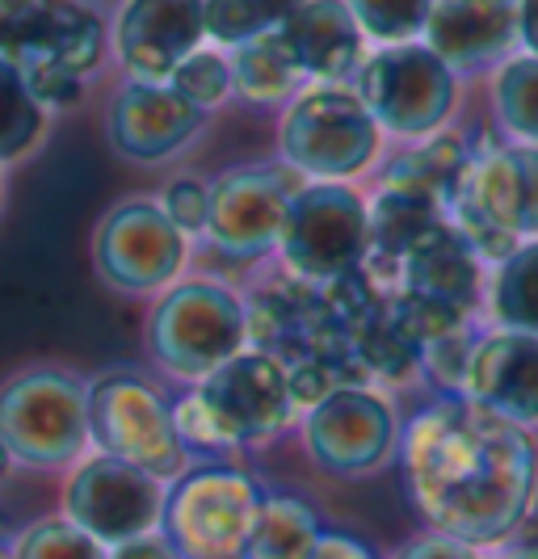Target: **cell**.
<instances>
[{"mask_svg":"<svg viewBox=\"0 0 538 559\" xmlns=\"http://www.w3.org/2000/svg\"><path fill=\"white\" fill-rule=\"evenodd\" d=\"M172 420H177V433H181V442L194 450H227L224 442V429H219V420L211 417V408L202 404L199 392H190L177 408H172Z\"/></svg>","mask_w":538,"mask_h":559,"instance_id":"d590c367","label":"cell"},{"mask_svg":"<svg viewBox=\"0 0 538 559\" xmlns=\"http://www.w3.org/2000/svg\"><path fill=\"white\" fill-rule=\"evenodd\" d=\"M467 168H471V152L458 135H433L421 147L404 152L396 165L387 168V186L392 190H408V194H421L429 202L446 206L454 202V194L463 190L467 181Z\"/></svg>","mask_w":538,"mask_h":559,"instance_id":"7402d4cb","label":"cell"},{"mask_svg":"<svg viewBox=\"0 0 538 559\" xmlns=\"http://www.w3.org/2000/svg\"><path fill=\"white\" fill-rule=\"evenodd\" d=\"M354 93L379 131L433 135L454 106V72L429 47L399 43L362 63Z\"/></svg>","mask_w":538,"mask_h":559,"instance_id":"9c48e42d","label":"cell"},{"mask_svg":"<svg viewBox=\"0 0 538 559\" xmlns=\"http://www.w3.org/2000/svg\"><path fill=\"white\" fill-rule=\"evenodd\" d=\"M497 97V114L522 143L538 147V59H513L501 68V76L492 84Z\"/></svg>","mask_w":538,"mask_h":559,"instance_id":"f546056e","label":"cell"},{"mask_svg":"<svg viewBox=\"0 0 538 559\" xmlns=\"http://www.w3.org/2000/svg\"><path fill=\"white\" fill-rule=\"evenodd\" d=\"M492 316L513 333H538V240L517 245L492 278Z\"/></svg>","mask_w":538,"mask_h":559,"instance_id":"484cf974","label":"cell"},{"mask_svg":"<svg viewBox=\"0 0 538 559\" xmlns=\"http://www.w3.org/2000/svg\"><path fill=\"white\" fill-rule=\"evenodd\" d=\"M261 504L265 488L253 476L227 463H206L172 479L160 509V534L181 559H244Z\"/></svg>","mask_w":538,"mask_h":559,"instance_id":"7a4b0ae2","label":"cell"},{"mask_svg":"<svg viewBox=\"0 0 538 559\" xmlns=\"http://www.w3.org/2000/svg\"><path fill=\"white\" fill-rule=\"evenodd\" d=\"M202 38V0H127L118 17V56L147 84L169 81L172 68L194 56Z\"/></svg>","mask_w":538,"mask_h":559,"instance_id":"e0dca14e","label":"cell"},{"mask_svg":"<svg viewBox=\"0 0 538 559\" xmlns=\"http://www.w3.org/2000/svg\"><path fill=\"white\" fill-rule=\"evenodd\" d=\"M278 249L303 282L358 274L370 257L367 202L345 186H303L286 206Z\"/></svg>","mask_w":538,"mask_h":559,"instance_id":"52a82bcc","label":"cell"},{"mask_svg":"<svg viewBox=\"0 0 538 559\" xmlns=\"http://www.w3.org/2000/svg\"><path fill=\"white\" fill-rule=\"evenodd\" d=\"M379 152V122L367 114L362 97L340 84L308 88L283 122V156L290 168L340 181L358 177Z\"/></svg>","mask_w":538,"mask_h":559,"instance_id":"ba28073f","label":"cell"},{"mask_svg":"<svg viewBox=\"0 0 538 559\" xmlns=\"http://www.w3.org/2000/svg\"><path fill=\"white\" fill-rule=\"evenodd\" d=\"M0 442L13 463L63 467L88 447V395L68 370H26L0 388Z\"/></svg>","mask_w":538,"mask_h":559,"instance_id":"5b68a950","label":"cell"},{"mask_svg":"<svg viewBox=\"0 0 538 559\" xmlns=\"http://www.w3.org/2000/svg\"><path fill=\"white\" fill-rule=\"evenodd\" d=\"M0 56L17 72L68 68L85 76L101 56V22L72 0H34L17 13H0Z\"/></svg>","mask_w":538,"mask_h":559,"instance_id":"9a60e30c","label":"cell"},{"mask_svg":"<svg viewBox=\"0 0 538 559\" xmlns=\"http://www.w3.org/2000/svg\"><path fill=\"white\" fill-rule=\"evenodd\" d=\"M169 84L186 102H194L199 110H211V106H219L231 93V68L215 51H194V56H186L172 68Z\"/></svg>","mask_w":538,"mask_h":559,"instance_id":"836d02e7","label":"cell"},{"mask_svg":"<svg viewBox=\"0 0 538 559\" xmlns=\"http://www.w3.org/2000/svg\"><path fill=\"white\" fill-rule=\"evenodd\" d=\"M278 34L286 38L290 56L299 59L303 76L340 81L362 63V26L354 22L345 0H303Z\"/></svg>","mask_w":538,"mask_h":559,"instance_id":"ffe728a7","label":"cell"},{"mask_svg":"<svg viewBox=\"0 0 538 559\" xmlns=\"http://www.w3.org/2000/svg\"><path fill=\"white\" fill-rule=\"evenodd\" d=\"M206 190H211V186H202L199 177H177L169 190H165L160 211H165L186 236H194V231L206 227Z\"/></svg>","mask_w":538,"mask_h":559,"instance_id":"8d00e7d4","label":"cell"},{"mask_svg":"<svg viewBox=\"0 0 538 559\" xmlns=\"http://www.w3.org/2000/svg\"><path fill=\"white\" fill-rule=\"evenodd\" d=\"M354 22L362 34L379 43H413L417 34H426V22L438 0H345Z\"/></svg>","mask_w":538,"mask_h":559,"instance_id":"4dcf8cb0","label":"cell"},{"mask_svg":"<svg viewBox=\"0 0 538 559\" xmlns=\"http://www.w3.org/2000/svg\"><path fill=\"white\" fill-rule=\"evenodd\" d=\"M451 227L476 257L505 261L526 236H538V147H492L471 156L467 181L446 206Z\"/></svg>","mask_w":538,"mask_h":559,"instance_id":"3957f363","label":"cell"},{"mask_svg":"<svg viewBox=\"0 0 538 559\" xmlns=\"http://www.w3.org/2000/svg\"><path fill=\"white\" fill-rule=\"evenodd\" d=\"M399 467L413 509L438 534L471 547L505 543L538 492L530 433L467 395H446L408 420Z\"/></svg>","mask_w":538,"mask_h":559,"instance_id":"6da1fadb","label":"cell"},{"mask_svg":"<svg viewBox=\"0 0 538 559\" xmlns=\"http://www.w3.org/2000/svg\"><path fill=\"white\" fill-rule=\"evenodd\" d=\"M9 472H13V454H9V447L0 442V479L9 476Z\"/></svg>","mask_w":538,"mask_h":559,"instance_id":"7bdbcfd3","label":"cell"},{"mask_svg":"<svg viewBox=\"0 0 538 559\" xmlns=\"http://www.w3.org/2000/svg\"><path fill=\"white\" fill-rule=\"evenodd\" d=\"M199 395L211 408V417L219 420L227 447L274 438L299 413L286 383V366L261 349H249V354L240 349L236 358L215 366L199 383Z\"/></svg>","mask_w":538,"mask_h":559,"instance_id":"4fadbf2b","label":"cell"},{"mask_svg":"<svg viewBox=\"0 0 538 559\" xmlns=\"http://www.w3.org/2000/svg\"><path fill=\"white\" fill-rule=\"evenodd\" d=\"M320 518L299 497H265L256 518L253 543L244 559H312L320 543Z\"/></svg>","mask_w":538,"mask_h":559,"instance_id":"d4e9b609","label":"cell"},{"mask_svg":"<svg viewBox=\"0 0 538 559\" xmlns=\"http://www.w3.org/2000/svg\"><path fill=\"white\" fill-rule=\"evenodd\" d=\"M471 349H476V336L467 333V329L438 336V341H429L426 349H421V366H417V370H426L429 383H438L442 392L463 395L467 366H471Z\"/></svg>","mask_w":538,"mask_h":559,"instance_id":"e575fe53","label":"cell"},{"mask_svg":"<svg viewBox=\"0 0 538 559\" xmlns=\"http://www.w3.org/2000/svg\"><path fill=\"white\" fill-rule=\"evenodd\" d=\"M206 110L186 102L172 84L135 81L118 93L110 110V143L118 156L160 165L199 135Z\"/></svg>","mask_w":538,"mask_h":559,"instance_id":"2e32d148","label":"cell"},{"mask_svg":"<svg viewBox=\"0 0 538 559\" xmlns=\"http://www.w3.org/2000/svg\"><path fill=\"white\" fill-rule=\"evenodd\" d=\"M399 265H404V290L413 295H429L463 311H471L480 299V257L446 219L429 227Z\"/></svg>","mask_w":538,"mask_h":559,"instance_id":"44dd1931","label":"cell"},{"mask_svg":"<svg viewBox=\"0 0 538 559\" xmlns=\"http://www.w3.org/2000/svg\"><path fill=\"white\" fill-rule=\"evenodd\" d=\"M312 559H374V556H370L362 543H354L349 534H320Z\"/></svg>","mask_w":538,"mask_h":559,"instance_id":"ab89813d","label":"cell"},{"mask_svg":"<svg viewBox=\"0 0 538 559\" xmlns=\"http://www.w3.org/2000/svg\"><path fill=\"white\" fill-rule=\"evenodd\" d=\"M106 559H181V556L172 551V543L165 534L152 531V534H140V538H127V543L110 547Z\"/></svg>","mask_w":538,"mask_h":559,"instance_id":"f35d334b","label":"cell"},{"mask_svg":"<svg viewBox=\"0 0 538 559\" xmlns=\"http://www.w3.org/2000/svg\"><path fill=\"white\" fill-rule=\"evenodd\" d=\"M387 316H392V324H396L399 333L408 336L417 349H426L429 341H438V336L467 329V311L463 308L442 304V299H429V295H413V290H404L399 299H392V304H387Z\"/></svg>","mask_w":538,"mask_h":559,"instance_id":"d6a6232c","label":"cell"},{"mask_svg":"<svg viewBox=\"0 0 538 559\" xmlns=\"http://www.w3.org/2000/svg\"><path fill=\"white\" fill-rule=\"evenodd\" d=\"M396 559H480V551L471 543H458L451 534H426V538H413L396 551Z\"/></svg>","mask_w":538,"mask_h":559,"instance_id":"74e56055","label":"cell"},{"mask_svg":"<svg viewBox=\"0 0 538 559\" xmlns=\"http://www.w3.org/2000/svg\"><path fill=\"white\" fill-rule=\"evenodd\" d=\"M497 559H538V547H510V551H501Z\"/></svg>","mask_w":538,"mask_h":559,"instance_id":"b9f144b4","label":"cell"},{"mask_svg":"<svg viewBox=\"0 0 538 559\" xmlns=\"http://www.w3.org/2000/svg\"><path fill=\"white\" fill-rule=\"evenodd\" d=\"M517 34L538 59V0H517Z\"/></svg>","mask_w":538,"mask_h":559,"instance_id":"60d3db41","label":"cell"},{"mask_svg":"<svg viewBox=\"0 0 538 559\" xmlns=\"http://www.w3.org/2000/svg\"><path fill=\"white\" fill-rule=\"evenodd\" d=\"M88 395V442L101 454L135 463L140 472L177 479L186 472V442L177 433L172 408L135 370H106L85 388Z\"/></svg>","mask_w":538,"mask_h":559,"instance_id":"277c9868","label":"cell"},{"mask_svg":"<svg viewBox=\"0 0 538 559\" xmlns=\"http://www.w3.org/2000/svg\"><path fill=\"white\" fill-rule=\"evenodd\" d=\"M227 68H231V88H240L249 102H261V106L283 102L286 93H295L303 81V68L290 56V47H286L278 29L236 43V56Z\"/></svg>","mask_w":538,"mask_h":559,"instance_id":"603a6c76","label":"cell"},{"mask_svg":"<svg viewBox=\"0 0 538 559\" xmlns=\"http://www.w3.org/2000/svg\"><path fill=\"white\" fill-rule=\"evenodd\" d=\"M303 186L295 173H283L274 165L231 168L211 190H206V240L224 257L256 261L270 249H278L283 219L290 198Z\"/></svg>","mask_w":538,"mask_h":559,"instance_id":"30bf717a","label":"cell"},{"mask_svg":"<svg viewBox=\"0 0 538 559\" xmlns=\"http://www.w3.org/2000/svg\"><path fill=\"white\" fill-rule=\"evenodd\" d=\"M349 345H354L358 362L367 366L370 379H392V383H396V379H408V374L421 366V349L392 324L387 304H383V308L374 311L367 324L354 333Z\"/></svg>","mask_w":538,"mask_h":559,"instance_id":"4316f807","label":"cell"},{"mask_svg":"<svg viewBox=\"0 0 538 559\" xmlns=\"http://www.w3.org/2000/svg\"><path fill=\"white\" fill-rule=\"evenodd\" d=\"M517 38V0H438L426 22V47L451 72H471L505 56Z\"/></svg>","mask_w":538,"mask_h":559,"instance_id":"d6986e66","label":"cell"},{"mask_svg":"<svg viewBox=\"0 0 538 559\" xmlns=\"http://www.w3.org/2000/svg\"><path fill=\"white\" fill-rule=\"evenodd\" d=\"M303 0H202L206 34L224 47L278 29Z\"/></svg>","mask_w":538,"mask_h":559,"instance_id":"83f0119b","label":"cell"},{"mask_svg":"<svg viewBox=\"0 0 538 559\" xmlns=\"http://www.w3.org/2000/svg\"><path fill=\"white\" fill-rule=\"evenodd\" d=\"M303 438L312 459L333 476H367L396 450V417L383 395L340 388L308 408Z\"/></svg>","mask_w":538,"mask_h":559,"instance_id":"5bb4252c","label":"cell"},{"mask_svg":"<svg viewBox=\"0 0 538 559\" xmlns=\"http://www.w3.org/2000/svg\"><path fill=\"white\" fill-rule=\"evenodd\" d=\"M34 0H0V13H17V9H26Z\"/></svg>","mask_w":538,"mask_h":559,"instance_id":"ee69618b","label":"cell"},{"mask_svg":"<svg viewBox=\"0 0 538 559\" xmlns=\"http://www.w3.org/2000/svg\"><path fill=\"white\" fill-rule=\"evenodd\" d=\"M165 488L160 479L140 472L135 463H122L113 454L88 459L76 476L68 479L63 513L88 531L101 547H118L127 538H140L160 526Z\"/></svg>","mask_w":538,"mask_h":559,"instance_id":"8fae6325","label":"cell"},{"mask_svg":"<svg viewBox=\"0 0 538 559\" xmlns=\"http://www.w3.org/2000/svg\"><path fill=\"white\" fill-rule=\"evenodd\" d=\"M9 551H13V547H9V531H4V526H0V559L9 556Z\"/></svg>","mask_w":538,"mask_h":559,"instance_id":"f6af8a7d","label":"cell"},{"mask_svg":"<svg viewBox=\"0 0 538 559\" xmlns=\"http://www.w3.org/2000/svg\"><path fill=\"white\" fill-rule=\"evenodd\" d=\"M93 261L118 290H160L186 265V231L156 202H122L97 227Z\"/></svg>","mask_w":538,"mask_h":559,"instance_id":"7c38bea8","label":"cell"},{"mask_svg":"<svg viewBox=\"0 0 538 559\" xmlns=\"http://www.w3.org/2000/svg\"><path fill=\"white\" fill-rule=\"evenodd\" d=\"M463 395L513 425H538V333L501 329L471 349Z\"/></svg>","mask_w":538,"mask_h":559,"instance_id":"ac0fdd59","label":"cell"},{"mask_svg":"<svg viewBox=\"0 0 538 559\" xmlns=\"http://www.w3.org/2000/svg\"><path fill=\"white\" fill-rule=\"evenodd\" d=\"M43 122H47V110L29 97L22 72L0 56V165L26 156L43 135Z\"/></svg>","mask_w":538,"mask_h":559,"instance_id":"f1b7e54d","label":"cell"},{"mask_svg":"<svg viewBox=\"0 0 538 559\" xmlns=\"http://www.w3.org/2000/svg\"><path fill=\"white\" fill-rule=\"evenodd\" d=\"M249 341L244 304L219 282H181L160 299L147 324L156 362L181 379H206Z\"/></svg>","mask_w":538,"mask_h":559,"instance_id":"8992f818","label":"cell"},{"mask_svg":"<svg viewBox=\"0 0 538 559\" xmlns=\"http://www.w3.org/2000/svg\"><path fill=\"white\" fill-rule=\"evenodd\" d=\"M370 215V252L387 257V261H404L408 249L426 236L433 224H442V206L408 190H392L383 186L379 198L367 206Z\"/></svg>","mask_w":538,"mask_h":559,"instance_id":"cb8c5ba5","label":"cell"},{"mask_svg":"<svg viewBox=\"0 0 538 559\" xmlns=\"http://www.w3.org/2000/svg\"><path fill=\"white\" fill-rule=\"evenodd\" d=\"M13 559H106V547L93 538L88 531H81L68 518H43L34 522L17 547L9 551Z\"/></svg>","mask_w":538,"mask_h":559,"instance_id":"1f68e13d","label":"cell"}]
</instances>
